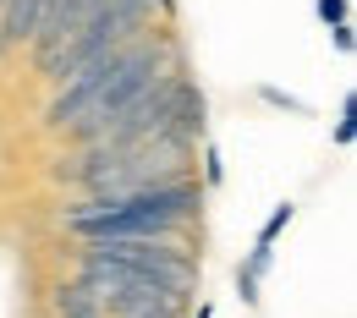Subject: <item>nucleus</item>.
Returning <instances> with one entry per match:
<instances>
[{"label":"nucleus","instance_id":"9d476101","mask_svg":"<svg viewBox=\"0 0 357 318\" xmlns=\"http://www.w3.org/2000/svg\"><path fill=\"white\" fill-rule=\"evenodd\" d=\"M204 182L209 186L225 182V165H220V148H215V143H204Z\"/></svg>","mask_w":357,"mask_h":318},{"label":"nucleus","instance_id":"0eeeda50","mask_svg":"<svg viewBox=\"0 0 357 318\" xmlns=\"http://www.w3.org/2000/svg\"><path fill=\"white\" fill-rule=\"evenodd\" d=\"M55 313L61 318H99V302H93L83 285H61L55 291Z\"/></svg>","mask_w":357,"mask_h":318},{"label":"nucleus","instance_id":"ddd939ff","mask_svg":"<svg viewBox=\"0 0 357 318\" xmlns=\"http://www.w3.org/2000/svg\"><path fill=\"white\" fill-rule=\"evenodd\" d=\"M330 39H335V49H341V55H352V22H335V28H330Z\"/></svg>","mask_w":357,"mask_h":318},{"label":"nucleus","instance_id":"f257e3e1","mask_svg":"<svg viewBox=\"0 0 357 318\" xmlns=\"http://www.w3.org/2000/svg\"><path fill=\"white\" fill-rule=\"evenodd\" d=\"M160 66H171V45L137 33L132 45H121L110 61L89 66V72L72 77V83H61V93L50 99V110H45V127H50V132H83V127H99V121H105L110 110H121V104H127Z\"/></svg>","mask_w":357,"mask_h":318},{"label":"nucleus","instance_id":"20e7f679","mask_svg":"<svg viewBox=\"0 0 357 318\" xmlns=\"http://www.w3.org/2000/svg\"><path fill=\"white\" fill-rule=\"evenodd\" d=\"M83 258H105V264H132V269L154 274L171 296H187L198 285V253H187L171 236H99L83 247Z\"/></svg>","mask_w":357,"mask_h":318},{"label":"nucleus","instance_id":"423d86ee","mask_svg":"<svg viewBox=\"0 0 357 318\" xmlns=\"http://www.w3.org/2000/svg\"><path fill=\"white\" fill-rule=\"evenodd\" d=\"M50 6L55 0H0V55L33 45V33L45 28V17H50Z\"/></svg>","mask_w":357,"mask_h":318},{"label":"nucleus","instance_id":"39448f33","mask_svg":"<svg viewBox=\"0 0 357 318\" xmlns=\"http://www.w3.org/2000/svg\"><path fill=\"white\" fill-rule=\"evenodd\" d=\"M99 6H105V0H55V6H50L45 28L33 33V55H39V72H45V66H50V61H55V55H61L66 45H72V39H77V28L89 22Z\"/></svg>","mask_w":357,"mask_h":318},{"label":"nucleus","instance_id":"7ed1b4c3","mask_svg":"<svg viewBox=\"0 0 357 318\" xmlns=\"http://www.w3.org/2000/svg\"><path fill=\"white\" fill-rule=\"evenodd\" d=\"M143 28H149V0H105L89 22L77 28V39L45 66V77H50V83H72V77H83L89 66L110 61L121 45H132Z\"/></svg>","mask_w":357,"mask_h":318},{"label":"nucleus","instance_id":"1a4fd4ad","mask_svg":"<svg viewBox=\"0 0 357 318\" xmlns=\"http://www.w3.org/2000/svg\"><path fill=\"white\" fill-rule=\"evenodd\" d=\"M352 137H357V99L347 93L335 110V148H352Z\"/></svg>","mask_w":357,"mask_h":318},{"label":"nucleus","instance_id":"f03ea898","mask_svg":"<svg viewBox=\"0 0 357 318\" xmlns=\"http://www.w3.org/2000/svg\"><path fill=\"white\" fill-rule=\"evenodd\" d=\"M204 209V186L192 182H165L149 192H127V198H89L83 209L66 214V230L99 241V236H176L192 214Z\"/></svg>","mask_w":357,"mask_h":318},{"label":"nucleus","instance_id":"4468645a","mask_svg":"<svg viewBox=\"0 0 357 318\" xmlns=\"http://www.w3.org/2000/svg\"><path fill=\"white\" fill-rule=\"evenodd\" d=\"M192 318H215V302H198V313Z\"/></svg>","mask_w":357,"mask_h":318},{"label":"nucleus","instance_id":"f8f14e48","mask_svg":"<svg viewBox=\"0 0 357 318\" xmlns=\"http://www.w3.org/2000/svg\"><path fill=\"white\" fill-rule=\"evenodd\" d=\"M259 99H264V104H280V110H297V116L308 110V104H303L297 93H280V88H259Z\"/></svg>","mask_w":357,"mask_h":318},{"label":"nucleus","instance_id":"6e6552de","mask_svg":"<svg viewBox=\"0 0 357 318\" xmlns=\"http://www.w3.org/2000/svg\"><path fill=\"white\" fill-rule=\"evenodd\" d=\"M291 220H297V203H291V198H286V203H275V209H269V220L259 225V241H253V247H275V241H280V230L291 225Z\"/></svg>","mask_w":357,"mask_h":318},{"label":"nucleus","instance_id":"9b49d317","mask_svg":"<svg viewBox=\"0 0 357 318\" xmlns=\"http://www.w3.org/2000/svg\"><path fill=\"white\" fill-rule=\"evenodd\" d=\"M313 11H319V22H324V28L347 22V0H313Z\"/></svg>","mask_w":357,"mask_h":318}]
</instances>
